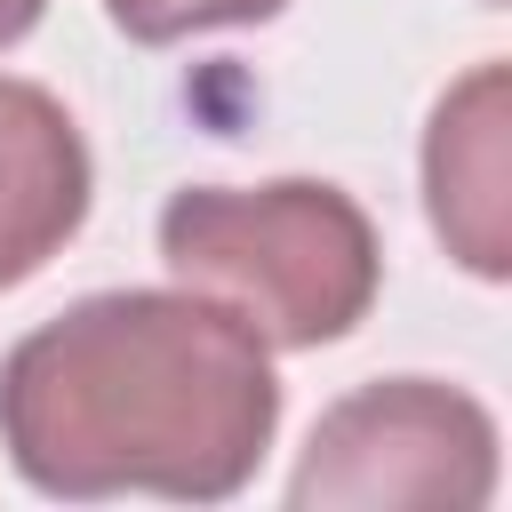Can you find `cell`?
Wrapping results in <instances>:
<instances>
[{"label":"cell","mask_w":512,"mask_h":512,"mask_svg":"<svg viewBox=\"0 0 512 512\" xmlns=\"http://www.w3.org/2000/svg\"><path fill=\"white\" fill-rule=\"evenodd\" d=\"M96 168L56 88L0 72V288H24L88 224Z\"/></svg>","instance_id":"obj_5"},{"label":"cell","mask_w":512,"mask_h":512,"mask_svg":"<svg viewBox=\"0 0 512 512\" xmlns=\"http://www.w3.org/2000/svg\"><path fill=\"white\" fill-rule=\"evenodd\" d=\"M288 0H104V16L136 40V48H168L192 32H224V24H272Z\"/></svg>","instance_id":"obj_6"},{"label":"cell","mask_w":512,"mask_h":512,"mask_svg":"<svg viewBox=\"0 0 512 512\" xmlns=\"http://www.w3.org/2000/svg\"><path fill=\"white\" fill-rule=\"evenodd\" d=\"M424 208L472 280L512 272V72L472 64L424 128Z\"/></svg>","instance_id":"obj_4"},{"label":"cell","mask_w":512,"mask_h":512,"mask_svg":"<svg viewBox=\"0 0 512 512\" xmlns=\"http://www.w3.org/2000/svg\"><path fill=\"white\" fill-rule=\"evenodd\" d=\"M280 432L272 344L192 288H104L0 360V448L64 504H224Z\"/></svg>","instance_id":"obj_1"},{"label":"cell","mask_w":512,"mask_h":512,"mask_svg":"<svg viewBox=\"0 0 512 512\" xmlns=\"http://www.w3.org/2000/svg\"><path fill=\"white\" fill-rule=\"evenodd\" d=\"M40 16H48V0H0V48H16Z\"/></svg>","instance_id":"obj_7"},{"label":"cell","mask_w":512,"mask_h":512,"mask_svg":"<svg viewBox=\"0 0 512 512\" xmlns=\"http://www.w3.org/2000/svg\"><path fill=\"white\" fill-rule=\"evenodd\" d=\"M504 472V440L496 416L440 376H376L360 392H344L296 472H288V504L296 512H408V504H448V512H480L496 496Z\"/></svg>","instance_id":"obj_3"},{"label":"cell","mask_w":512,"mask_h":512,"mask_svg":"<svg viewBox=\"0 0 512 512\" xmlns=\"http://www.w3.org/2000/svg\"><path fill=\"white\" fill-rule=\"evenodd\" d=\"M160 264L176 272V288L216 296L280 352H320V344L352 336L384 288L376 224L328 176L168 192Z\"/></svg>","instance_id":"obj_2"}]
</instances>
